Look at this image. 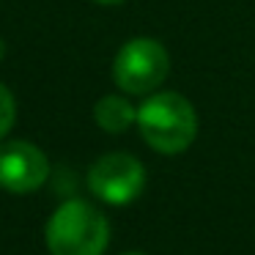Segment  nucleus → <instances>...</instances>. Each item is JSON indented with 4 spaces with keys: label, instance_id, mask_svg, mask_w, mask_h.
<instances>
[{
    "label": "nucleus",
    "instance_id": "1",
    "mask_svg": "<svg viewBox=\"0 0 255 255\" xmlns=\"http://www.w3.org/2000/svg\"><path fill=\"white\" fill-rule=\"evenodd\" d=\"M137 129L154 151L181 154L198 134V116L189 99H184L181 94L159 91L137 107Z\"/></svg>",
    "mask_w": 255,
    "mask_h": 255
},
{
    "label": "nucleus",
    "instance_id": "2",
    "mask_svg": "<svg viewBox=\"0 0 255 255\" xmlns=\"http://www.w3.org/2000/svg\"><path fill=\"white\" fill-rule=\"evenodd\" d=\"M110 242V225L96 206L66 200L47 222V247L52 255H102Z\"/></svg>",
    "mask_w": 255,
    "mask_h": 255
},
{
    "label": "nucleus",
    "instance_id": "3",
    "mask_svg": "<svg viewBox=\"0 0 255 255\" xmlns=\"http://www.w3.org/2000/svg\"><path fill=\"white\" fill-rule=\"evenodd\" d=\"M170 72V55L156 39H132L118 50L113 77L121 91L145 96L165 83Z\"/></svg>",
    "mask_w": 255,
    "mask_h": 255
},
{
    "label": "nucleus",
    "instance_id": "4",
    "mask_svg": "<svg viewBox=\"0 0 255 255\" xmlns=\"http://www.w3.org/2000/svg\"><path fill=\"white\" fill-rule=\"evenodd\" d=\"M88 187L96 198L110 206H127L143 192L145 187V167L132 154H105L91 165Z\"/></svg>",
    "mask_w": 255,
    "mask_h": 255
},
{
    "label": "nucleus",
    "instance_id": "5",
    "mask_svg": "<svg viewBox=\"0 0 255 255\" xmlns=\"http://www.w3.org/2000/svg\"><path fill=\"white\" fill-rule=\"evenodd\" d=\"M50 176L44 151L25 140H8L0 145V187L8 192H33Z\"/></svg>",
    "mask_w": 255,
    "mask_h": 255
},
{
    "label": "nucleus",
    "instance_id": "6",
    "mask_svg": "<svg viewBox=\"0 0 255 255\" xmlns=\"http://www.w3.org/2000/svg\"><path fill=\"white\" fill-rule=\"evenodd\" d=\"M94 118L105 132L121 134V132H127L132 124H137V110H134L124 96H105V99L96 102Z\"/></svg>",
    "mask_w": 255,
    "mask_h": 255
},
{
    "label": "nucleus",
    "instance_id": "7",
    "mask_svg": "<svg viewBox=\"0 0 255 255\" xmlns=\"http://www.w3.org/2000/svg\"><path fill=\"white\" fill-rule=\"evenodd\" d=\"M14 118H17V102H14L11 91L0 83V140L14 127Z\"/></svg>",
    "mask_w": 255,
    "mask_h": 255
},
{
    "label": "nucleus",
    "instance_id": "8",
    "mask_svg": "<svg viewBox=\"0 0 255 255\" xmlns=\"http://www.w3.org/2000/svg\"><path fill=\"white\" fill-rule=\"evenodd\" d=\"M94 3H102V6H118V3H124V0H94Z\"/></svg>",
    "mask_w": 255,
    "mask_h": 255
},
{
    "label": "nucleus",
    "instance_id": "9",
    "mask_svg": "<svg viewBox=\"0 0 255 255\" xmlns=\"http://www.w3.org/2000/svg\"><path fill=\"white\" fill-rule=\"evenodd\" d=\"M3 52H6V47H3V39H0V58H3Z\"/></svg>",
    "mask_w": 255,
    "mask_h": 255
},
{
    "label": "nucleus",
    "instance_id": "10",
    "mask_svg": "<svg viewBox=\"0 0 255 255\" xmlns=\"http://www.w3.org/2000/svg\"><path fill=\"white\" fill-rule=\"evenodd\" d=\"M127 255H143V253H127Z\"/></svg>",
    "mask_w": 255,
    "mask_h": 255
}]
</instances>
